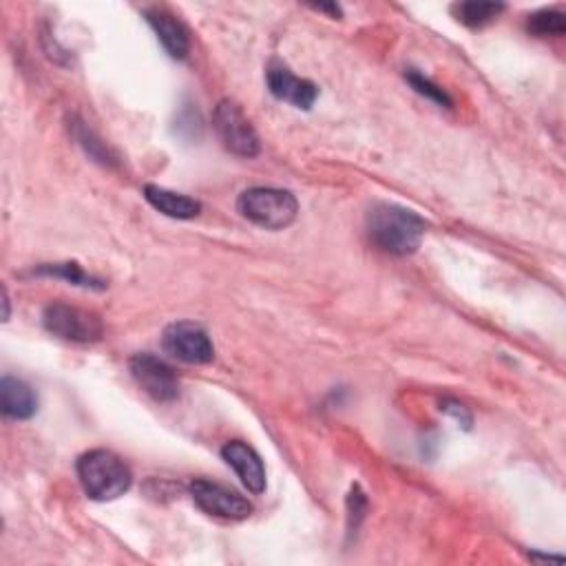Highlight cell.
<instances>
[{
  "mask_svg": "<svg viewBox=\"0 0 566 566\" xmlns=\"http://www.w3.org/2000/svg\"><path fill=\"white\" fill-rule=\"evenodd\" d=\"M368 235L370 239L390 255H411L420 248V242L428 231V224L414 210L398 204H374L368 212Z\"/></svg>",
  "mask_w": 566,
  "mask_h": 566,
  "instance_id": "obj_1",
  "label": "cell"
},
{
  "mask_svg": "<svg viewBox=\"0 0 566 566\" xmlns=\"http://www.w3.org/2000/svg\"><path fill=\"white\" fill-rule=\"evenodd\" d=\"M78 480L91 501L109 503L120 499L133 482L128 465L109 450H91L78 458Z\"/></svg>",
  "mask_w": 566,
  "mask_h": 566,
  "instance_id": "obj_2",
  "label": "cell"
},
{
  "mask_svg": "<svg viewBox=\"0 0 566 566\" xmlns=\"http://www.w3.org/2000/svg\"><path fill=\"white\" fill-rule=\"evenodd\" d=\"M237 210L244 220L266 231H283L295 224L299 201L291 190L255 186L239 195Z\"/></svg>",
  "mask_w": 566,
  "mask_h": 566,
  "instance_id": "obj_3",
  "label": "cell"
},
{
  "mask_svg": "<svg viewBox=\"0 0 566 566\" xmlns=\"http://www.w3.org/2000/svg\"><path fill=\"white\" fill-rule=\"evenodd\" d=\"M212 128H216L224 149L231 151L233 156L248 158V160L259 156L261 151L259 135L237 102L222 100L216 107V113H212Z\"/></svg>",
  "mask_w": 566,
  "mask_h": 566,
  "instance_id": "obj_4",
  "label": "cell"
},
{
  "mask_svg": "<svg viewBox=\"0 0 566 566\" xmlns=\"http://www.w3.org/2000/svg\"><path fill=\"white\" fill-rule=\"evenodd\" d=\"M42 325L53 336L71 343H96L104 336V323L96 312L62 302L49 304L45 308Z\"/></svg>",
  "mask_w": 566,
  "mask_h": 566,
  "instance_id": "obj_5",
  "label": "cell"
},
{
  "mask_svg": "<svg viewBox=\"0 0 566 566\" xmlns=\"http://www.w3.org/2000/svg\"><path fill=\"white\" fill-rule=\"evenodd\" d=\"M162 345L173 359L188 366H206L216 359V347L208 332L193 321L171 323L162 334Z\"/></svg>",
  "mask_w": 566,
  "mask_h": 566,
  "instance_id": "obj_6",
  "label": "cell"
},
{
  "mask_svg": "<svg viewBox=\"0 0 566 566\" xmlns=\"http://www.w3.org/2000/svg\"><path fill=\"white\" fill-rule=\"evenodd\" d=\"M190 499L204 514L224 520H246L253 514V505L242 493L210 480H193Z\"/></svg>",
  "mask_w": 566,
  "mask_h": 566,
  "instance_id": "obj_7",
  "label": "cell"
},
{
  "mask_svg": "<svg viewBox=\"0 0 566 566\" xmlns=\"http://www.w3.org/2000/svg\"><path fill=\"white\" fill-rule=\"evenodd\" d=\"M135 383L158 403H173L180 398V379L175 370L153 354H135L128 361Z\"/></svg>",
  "mask_w": 566,
  "mask_h": 566,
  "instance_id": "obj_8",
  "label": "cell"
},
{
  "mask_svg": "<svg viewBox=\"0 0 566 566\" xmlns=\"http://www.w3.org/2000/svg\"><path fill=\"white\" fill-rule=\"evenodd\" d=\"M266 83L270 94L281 100V102H288L295 109H304L308 111L319 96V89L315 83L295 76L288 66L283 64H270L266 71Z\"/></svg>",
  "mask_w": 566,
  "mask_h": 566,
  "instance_id": "obj_9",
  "label": "cell"
},
{
  "mask_svg": "<svg viewBox=\"0 0 566 566\" xmlns=\"http://www.w3.org/2000/svg\"><path fill=\"white\" fill-rule=\"evenodd\" d=\"M222 458L239 476L244 487L253 493H263L266 489V467L261 456L242 441H231L222 450Z\"/></svg>",
  "mask_w": 566,
  "mask_h": 566,
  "instance_id": "obj_10",
  "label": "cell"
},
{
  "mask_svg": "<svg viewBox=\"0 0 566 566\" xmlns=\"http://www.w3.org/2000/svg\"><path fill=\"white\" fill-rule=\"evenodd\" d=\"M145 16H147L149 25L153 27L158 40L167 49V53L175 60H184L190 51V38H188L186 27L171 12H167L162 8H149V10H145Z\"/></svg>",
  "mask_w": 566,
  "mask_h": 566,
  "instance_id": "obj_11",
  "label": "cell"
},
{
  "mask_svg": "<svg viewBox=\"0 0 566 566\" xmlns=\"http://www.w3.org/2000/svg\"><path fill=\"white\" fill-rule=\"evenodd\" d=\"M0 409L12 420H29L38 411V394L25 381L3 377L0 381Z\"/></svg>",
  "mask_w": 566,
  "mask_h": 566,
  "instance_id": "obj_12",
  "label": "cell"
},
{
  "mask_svg": "<svg viewBox=\"0 0 566 566\" xmlns=\"http://www.w3.org/2000/svg\"><path fill=\"white\" fill-rule=\"evenodd\" d=\"M145 197L156 210L162 212V216L173 218V220H195L201 212V204L197 199L182 195V193L167 190L156 184H149L145 188Z\"/></svg>",
  "mask_w": 566,
  "mask_h": 566,
  "instance_id": "obj_13",
  "label": "cell"
},
{
  "mask_svg": "<svg viewBox=\"0 0 566 566\" xmlns=\"http://www.w3.org/2000/svg\"><path fill=\"white\" fill-rule=\"evenodd\" d=\"M36 274H45V276H56V279H64L71 286L78 288H89V291H104V281H100L98 276L85 272L78 263H42L40 268L34 270Z\"/></svg>",
  "mask_w": 566,
  "mask_h": 566,
  "instance_id": "obj_14",
  "label": "cell"
},
{
  "mask_svg": "<svg viewBox=\"0 0 566 566\" xmlns=\"http://www.w3.org/2000/svg\"><path fill=\"white\" fill-rule=\"evenodd\" d=\"M452 12L463 25L478 29L499 19L505 12V5L503 3H476V0H471V3L454 5Z\"/></svg>",
  "mask_w": 566,
  "mask_h": 566,
  "instance_id": "obj_15",
  "label": "cell"
},
{
  "mask_svg": "<svg viewBox=\"0 0 566 566\" xmlns=\"http://www.w3.org/2000/svg\"><path fill=\"white\" fill-rule=\"evenodd\" d=\"M527 29H529L533 36H540V38H546V36H564V32H566V21H564V14L557 12V10H542V12H536V14L529 16Z\"/></svg>",
  "mask_w": 566,
  "mask_h": 566,
  "instance_id": "obj_16",
  "label": "cell"
},
{
  "mask_svg": "<svg viewBox=\"0 0 566 566\" xmlns=\"http://www.w3.org/2000/svg\"><path fill=\"white\" fill-rule=\"evenodd\" d=\"M71 131H74V137L78 139V145H81L96 162H102V164H107V167H111V164L115 162V160L111 158L109 149L94 135V131H91L85 122L74 120V124H71Z\"/></svg>",
  "mask_w": 566,
  "mask_h": 566,
  "instance_id": "obj_17",
  "label": "cell"
},
{
  "mask_svg": "<svg viewBox=\"0 0 566 566\" xmlns=\"http://www.w3.org/2000/svg\"><path fill=\"white\" fill-rule=\"evenodd\" d=\"M405 81L414 87V91L416 94H420V96H424L428 100H432V102H436V104H441V107H452V98L447 96V91L445 89H441L439 85H434L430 78H424L422 74H418V71H407L405 74Z\"/></svg>",
  "mask_w": 566,
  "mask_h": 566,
  "instance_id": "obj_18",
  "label": "cell"
},
{
  "mask_svg": "<svg viewBox=\"0 0 566 566\" xmlns=\"http://www.w3.org/2000/svg\"><path fill=\"white\" fill-rule=\"evenodd\" d=\"M317 12H328V14H332L334 19L336 16H341V8L339 5H312Z\"/></svg>",
  "mask_w": 566,
  "mask_h": 566,
  "instance_id": "obj_19",
  "label": "cell"
}]
</instances>
